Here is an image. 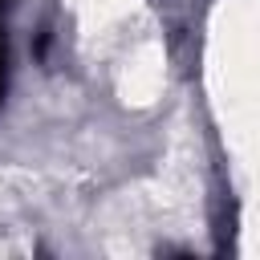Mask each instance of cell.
<instances>
[{
  "label": "cell",
  "mask_w": 260,
  "mask_h": 260,
  "mask_svg": "<svg viewBox=\"0 0 260 260\" xmlns=\"http://www.w3.org/2000/svg\"><path fill=\"white\" fill-rule=\"evenodd\" d=\"M4 85H8V41L0 32V102H4Z\"/></svg>",
  "instance_id": "obj_1"
},
{
  "label": "cell",
  "mask_w": 260,
  "mask_h": 260,
  "mask_svg": "<svg viewBox=\"0 0 260 260\" xmlns=\"http://www.w3.org/2000/svg\"><path fill=\"white\" fill-rule=\"evenodd\" d=\"M4 4H8V0H0V12H4Z\"/></svg>",
  "instance_id": "obj_2"
}]
</instances>
